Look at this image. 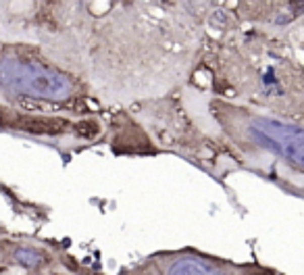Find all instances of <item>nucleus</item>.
Listing matches in <instances>:
<instances>
[{
	"mask_svg": "<svg viewBox=\"0 0 304 275\" xmlns=\"http://www.w3.org/2000/svg\"><path fill=\"white\" fill-rule=\"evenodd\" d=\"M221 129L244 150H263L283 159L304 173V127L281 123L277 119L257 115L248 109H238L215 102L211 107Z\"/></svg>",
	"mask_w": 304,
	"mask_h": 275,
	"instance_id": "1",
	"label": "nucleus"
},
{
	"mask_svg": "<svg viewBox=\"0 0 304 275\" xmlns=\"http://www.w3.org/2000/svg\"><path fill=\"white\" fill-rule=\"evenodd\" d=\"M0 88L38 100L67 102L77 96L79 83L73 75L31 55L3 50L0 53Z\"/></svg>",
	"mask_w": 304,
	"mask_h": 275,
	"instance_id": "2",
	"label": "nucleus"
},
{
	"mask_svg": "<svg viewBox=\"0 0 304 275\" xmlns=\"http://www.w3.org/2000/svg\"><path fill=\"white\" fill-rule=\"evenodd\" d=\"M125 275H233L223 265L213 263L194 252H173L150 256L148 261L129 269Z\"/></svg>",
	"mask_w": 304,
	"mask_h": 275,
	"instance_id": "3",
	"label": "nucleus"
},
{
	"mask_svg": "<svg viewBox=\"0 0 304 275\" xmlns=\"http://www.w3.org/2000/svg\"><path fill=\"white\" fill-rule=\"evenodd\" d=\"M7 127H15L36 135H65L73 131V123L61 117H31V115H11L9 121H3Z\"/></svg>",
	"mask_w": 304,
	"mask_h": 275,
	"instance_id": "4",
	"label": "nucleus"
},
{
	"mask_svg": "<svg viewBox=\"0 0 304 275\" xmlns=\"http://www.w3.org/2000/svg\"><path fill=\"white\" fill-rule=\"evenodd\" d=\"M15 261L27 269H38L44 263V256H42V252L33 250V248H19V250H15Z\"/></svg>",
	"mask_w": 304,
	"mask_h": 275,
	"instance_id": "5",
	"label": "nucleus"
}]
</instances>
